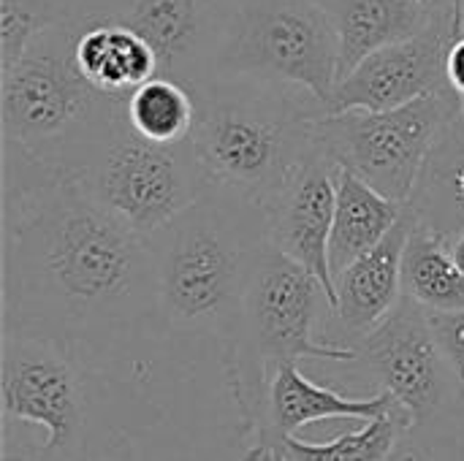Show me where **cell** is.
Listing matches in <instances>:
<instances>
[{
    "label": "cell",
    "instance_id": "6da1fadb",
    "mask_svg": "<svg viewBox=\"0 0 464 461\" xmlns=\"http://www.w3.org/2000/svg\"><path fill=\"white\" fill-rule=\"evenodd\" d=\"M147 239L101 209L76 177L3 147V334L73 356H117L160 329Z\"/></svg>",
    "mask_w": 464,
    "mask_h": 461
},
{
    "label": "cell",
    "instance_id": "7a4b0ae2",
    "mask_svg": "<svg viewBox=\"0 0 464 461\" xmlns=\"http://www.w3.org/2000/svg\"><path fill=\"white\" fill-rule=\"evenodd\" d=\"M147 245L163 326L218 340L226 337L258 261L272 247L264 209L215 185Z\"/></svg>",
    "mask_w": 464,
    "mask_h": 461
},
{
    "label": "cell",
    "instance_id": "3957f363",
    "mask_svg": "<svg viewBox=\"0 0 464 461\" xmlns=\"http://www.w3.org/2000/svg\"><path fill=\"white\" fill-rule=\"evenodd\" d=\"M193 98L190 144L209 185L258 206L318 147L315 122L329 114L299 87L245 76H215Z\"/></svg>",
    "mask_w": 464,
    "mask_h": 461
},
{
    "label": "cell",
    "instance_id": "277c9868",
    "mask_svg": "<svg viewBox=\"0 0 464 461\" xmlns=\"http://www.w3.org/2000/svg\"><path fill=\"white\" fill-rule=\"evenodd\" d=\"M79 24L60 22L0 71L3 147L76 177L128 98L98 92L79 71Z\"/></svg>",
    "mask_w": 464,
    "mask_h": 461
},
{
    "label": "cell",
    "instance_id": "5b68a950",
    "mask_svg": "<svg viewBox=\"0 0 464 461\" xmlns=\"http://www.w3.org/2000/svg\"><path fill=\"white\" fill-rule=\"evenodd\" d=\"M329 296L315 274L275 247L258 261L237 315L223 342V372L242 427L258 410V402L283 364L340 361L353 364V348L324 342Z\"/></svg>",
    "mask_w": 464,
    "mask_h": 461
},
{
    "label": "cell",
    "instance_id": "8992f818",
    "mask_svg": "<svg viewBox=\"0 0 464 461\" xmlns=\"http://www.w3.org/2000/svg\"><path fill=\"white\" fill-rule=\"evenodd\" d=\"M76 182L101 209L141 239L169 226L209 187L190 141L152 144L133 133L125 109L101 136Z\"/></svg>",
    "mask_w": 464,
    "mask_h": 461
},
{
    "label": "cell",
    "instance_id": "52a82bcc",
    "mask_svg": "<svg viewBox=\"0 0 464 461\" xmlns=\"http://www.w3.org/2000/svg\"><path fill=\"white\" fill-rule=\"evenodd\" d=\"M462 101L446 90L392 111H340L315 122L318 147L381 196L408 206Z\"/></svg>",
    "mask_w": 464,
    "mask_h": 461
},
{
    "label": "cell",
    "instance_id": "ba28073f",
    "mask_svg": "<svg viewBox=\"0 0 464 461\" xmlns=\"http://www.w3.org/2000/svg\"><path fill=\"white\" fill-rule=\"evenodd\" d=\"M215 76L291 84L329 106L340 49L321 0H239Z\"/></svg>",
    "mask_w": 464,
    "mask_h": 461
},
{
    "label": "cell",
    "instance_id": "9c48e42d",
    "mask_svg": "<svg viewBox=\"0 0 464 461\" xmlns=\"http://www.w3.org/2000/svg\"><path fill=\"white\" fill-rule=\"evenodd\" d=\"M3 427H35V446L46 461H79L87 440V394L82 359L68 348L3 334L0 337Z\"/></svg>",
    "mask_w": 464,
    "mask_h": 461
},
{
    "label": "cell",
    "instance_id": "30bf717a",
    "mask_svg": "<svg viewBox=\"0 0 464 461\" xmlns=\"http://www.w3.org/2000/svg\"><path fill=\"white\" fill-rule=\"evenodd\" d=\"M239 0H76L71 22L120 24L141 35L158 57V76L190 92L218 68Z\"/></svg>",
    "mask_w": 464,
    "mask_h": 461
},
{
    "label": "cell",
    "instance_id": "8fae6325",
    "mask_svg": "<svg viewBox=\"0 0 464 461\" xmlns=\"http://www.w3.org/2000/svg\"><path fill=\"white\" fill-rule=\"evenodd\" d=\"M353 351V364L378 386V394L392 397L416 427L432 421L457 399L430 312L408 296H402Z\"/></svg>",
    "mask_w": 464,
    "mask_h": 461
},
{
    "label": "cell",
    "instance_id": "7c38bea8",
    "mask_svg": "<svg viewBox=\"0 0 464 461\" xmlns=\"http://www.w3.org/2000/svg\"><path fill=\"white\" fill-rule=\"evenodd\" d=\"M337 171L340 166L315 147L261 204L272 247L321 280L329 310L334 307L329 236L337 204Z\"/></svg>",
    "mask_w": 464,
    "mask_h": 461
},
{
    "label": "cell",
    "instance_id": "4fadbf2b",
    "mask_svg": "<svg viewBox=\"0 0 464 461\" xmlns=\"http://www.w3.org/2000/svg\"><path fill=\"white\" fill-rule=\"evenodd\" d=\"M451 38L430 27L427 33L386 46L359 62L337 82L326 111H392L413 101L449 90L446 60Z\"/></svg>",
    "mask_w": 464,
    "mask_h": 461
},
{
    "label": "cell",
    "instance_id": "5bb4252c",
    "mask_svg": "<svg viewBox=\"0 0 464 461\" xmlns=\"http://www.w3.org/2000/svg\"><path fill=\"white\" fill-rule=\"evenodd\" d=\"M394 405L386 394L372 397H345L334 389L313 383L299 364H283L275 370L256 416L242 427L245 459L272 461L275 454L296 437L307 424L348 418V421H372Z\"/></svg>",
    "mask_w": 464,
    "mask_h": 461
},
{
    "label": "cell",
    "instance_id": "9a60e30c",
    "mask_svg": "<svg viewBox=\"0 0 464 461\" xmlns=\"http://www.w3.org/2000/svg\"><path fill=\"white\" fill-rule=\"evenodd\" d=\"M413 226L416 217L408 206L378 247L334 277V307L326 312L324 342L353 348L397 307L402 299V255Z\"/></svg>",
    "mask_w": 464,
    "mask_h": 461
},
{
    "label": "cell",
    "instance_id": "2e32d148",
    "mask_svg": "<svg viewBox=\"0 0 464 461\" xmlns=\"http://www.w3.org/2000/svg\"><path fill=\"white\" fill-rule=\"evenodd\" d=\"M340 49V79L370 54L427 33L430 16L419 0H321Z\"/></svg>",
    "mask_w": 464,
    "mask_h": 461
},
{
    "label": "cell",
    "instance_id": "e0dca14e",
    "mask_svg": "<svg viewBox=\"0 0 464 461\" xmlns=\"http://www.w3.org/2000/svg\"><path fill=\"white\" fill-rule=\"evenodd\" d=\"M73 57L82 76L98 92L111 98H128L160 73L150 43L120 24L79 27Z\"/></svg>",
    "mask_w": 464,
    "mask_h": 461
},
{
    "label": "cell",
    "instance_id": "ac0fdd59",
    "mask_svg": "<svg viewBox=\"0 0 464 461\" xmlns=\"http://www.w3.org/2000/svg\"><path fill=\"white\" fill-rule=\"evenodd\" d=\"M408 206L381 196L356 174L337 171V204L329 236V266L332 277L348 269L353 261L378 247L392 228L402 220Z\"/></svg>",
    "mask_w": 464,
    "mask_h": 461
},
{
    "label": "cell",
    "instance_id": "d6986e66",
    "mask_svg": "<svg viewBox=\"0 0 464 461\" xmlns=\"http://www.w3.org/2000/svg\"><path fill=\"white\" fill-rule=\"evenodd\" d=\"M416 424L394 402L362 429L345 432L329 443L288 440L272 461H419L413 446Z\"/></svg>",
    "mask_w": 464,
    "mask_h": 461
},
{
    "label": "cell",
    "instance_id": "ffe728a7",
    "mask_svg": "<svg viewBox=\"0 0 464 461\" xmlns=\"http://www.w3.org/2000/svg\"><path fill=\"white\" fill-rule=\"evenodd\" d=\"M408 206L416 223L446 239L464 231V103L462 114L430 155Z\"/></svg>",
    "mask_w": 464,
    "mask_h": 461
},
{
    "label": "cell",
    "instance_id": "44dd1931",
    "mask_svg": "<svg viewBox=\"0 0 464 461\" xmlns=\"http://www.w3.org/2000/svg\"><path fill=\"white\" fill-rule=\"evenodd\" d=\"M402 296L427 312L464 310V277L451 258L449 239L416 223L402 255Z\"/></svg>",
    "mask_w": 464,
    "mask_h": 461
},
{
    "label": "cell",
    "instance_id": "7402d4cb",
    "mask_svg": "<svg viewBox=\"0 0 464 461\" xmlns=\"http://www.w3.org/2000/svg\"><path fill=\"white\" fill-rule=\"evenodd\" d=\"M125 117L133 133L152 144H185L196 128V98L185 84L155 76L128 95Z\"/></svg>",
    "mask_w": 464,
    "mask_h": 461
},
{
    "label": "cell",
    "instance_id": "603a6c76",
    "mask_svg": "<svg viewBox=\"0 0 464 461\" xmlns=\"http://www.w3.org/2000/svg\"><path fill=\"white\" fill-rule=\"evenodd\" d=\"M76 0H0V71L14 65L38 33L71 22Z\"/></svg>",
    "mask_w": 464,
    "mask_h": 461
},
{
    "label": "cell",
    "instance_id": "cb8c5ba5",
    "mask_svg": "<svg viewBox=\"0 0 464 461\" xmlns=\"http://www.w3.org/2000/svg\"><path fill=\"white\" fill-rule=\"evenodd\" d=\"M430 323L446 367L454 380L457 399L464 405V310L459 312H430Z\"/></svg>",
    "mask_w": 464,
    "mask_h": 461
},
{
    "label": "cell",
    "instance_id": "d4e9b609",
    "mask_svg": "<svg viewBox=\"0 0 464 461\" xmlns=\"http://www.w3.org/2000/svg\"><path fill=\"white\" fill-rule=\"evenodd\" d=\"M430 16V24L457 41L464 33V0H419Z\"/></svg>",
    "mask_w": 464,
    "mask_h": 461
},
{
    "label": "cell",
    "instance_id": "484cf974",
    "mask_svg": "<svg viewBox=\"0 0 464 461\" xmlns=\"http://www.w3.org/2000/svg\"><path fill=\"white\" fill-rule=\"evenodd\" d=\"M0 461H46L33 440H27L24 435H16V429L3 427V437H0Z\"/></svg>",
    "mask_w": 464,
    "mask_h": 461
},
{
    "label": "cell",
    "instance_id": "4316f807",
    "mask_svg": "<svg viewBox=\"0 0 464 461\" xmlns=\"http://www.w3.org/2000/svg\"><path fill=\"white\" fill-rule=\"evenodd\" d=\"M446 76H449V90L464 103V33L451 43V49H449Z\"/></svg>",
    "mask_w": 464,
    "mask_h": 461
},
{
    "label": "cell",
    "instance_id": "83f0119b",
    "mask_svg": "<svg viewBox=\"0 0 464 461\" xmlns=\"http://www.w3.org/2000/svg\"><path fill=\"white\" fill-rule=\"evenodd\" d=\"M449 247H451V258H454L457 269L462 272V277H464V231L449 239Z\"/></svg>",
    "mask_w": 464,
    "mask_h": 461
}]
</instances>
